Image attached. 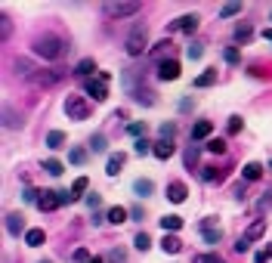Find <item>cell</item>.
<instances>
[{
    "instance_id": "cell-55",
    "label": "cell",
    "mask_w": 272,
    "mask_h": 263,
    "mask_svg": "<svg viewBox=\"0 0 272 263\" xmlns=\"http://www.w3.org/2000/svg\"><path fill=\"white\" fill-rule=\"evenodd\" d=\"M41 263H53V260H41Z\"/></svg>"
},
{
    "instance_id": "cell-23",
    "label": "cell",
    "mask_w": 272,
    "mask_h": 263,
    "mask_svg": "<svg viewBox=\"0 0 272 263\" xmlns=\"http://www.w3.org/2000/svg\"><path fill=\"white\" fill-rule=\"evenodd\" d=\"M158 223L164 226V232H176L179 226H183V217H176V214H164V217H161Z\"/></svg>"
},
{
    "instance_id": "cell-42",
    "label": "cell",
    "mask_w": 272,
    "mask_h": 263,
    "mask_svg": "<svg viewBox=\"0 0 272 263\" xmlns=\"http://www.w3.org/2000/svg\"><path fill=\"white\" fill-rule=\"evenodd\" d=\"M71 257H75V263H90V260H93V257H90V251H87V248H78V251L71 254Z\"/></svg>"
},
{
    "instance_id": "cell-27",
    "label": "cell",
    "mask_w": 272,
    "mask_h": 263,
    "mask_svg": "<svg viewBox=\"0 0 272 263\" xmlns=\"http://www.w3.org/2000/svg\"><path fill=\"white\" fill-rule=\"evenodd\" d=\"M204 149H207V152H213V155H223V152H226V139H220V136H210L207 143H204Z\"/></svg>"
},
{
    "instance_id": "cell-31",
    "label": "cell",
    "mask_w": 272,
    "mask_h": 263,
    "mask_svg": "<svg viewBox=\"0 0 272 263\" xmlns=\"http://www.w3.org/2000/svg\"><path fill=\"white\" fill-rule=\"evenodd\" d=\"M68 161H71V164H78V167H81V164L87 161V149H81V146H75V149H71V152H68Z\"/></svg>"
},
{
    "instance_id": "cell-16",
    "label": "cell",
    "mask_w": 272,
    "mask_h": 263,
    "mask_svg": "<svg viewBox=\"0 0 272 263\" xmlns=\"http://www.w3.org/2000/svg\"><path fill=\"white\" fill-rule=\"evenodd\" d=\"M124 161H127V155H124V152L112 155V158H108V164H105V173H108V177H118L121 167H124Z\"/></svg>"
},
{
    "instance_id": "cell-8",
    "label": "cell",
    "mask_w": 272,
    "mask_h": 263,
    "mask_svg": "<svg viewBox=\"0 0 272 263\" xmlns=\"http://www.w3.org/2000/svg\"><path fill=\"white\" fill-rule=\"evenodd\" d=\"M201 232H204V241H207V244H220V238H223V229H220V226H213V217H204V220H201Z\"/></svg>"
},
{
    "instance_id": "cell-36",
    "label": "cell",
    "mask_w": 272,
    "mask_h": 263,
    "mask_svg": "<svg viewBox=\"0 0 272 263\" xmlns=\"http://www.w3.org/2000/svg\"><path fill=\"white\" fill-rule=\"evenodd\" d=\"M186 56H189L192 62L201 59V56H204V47H201V44H189V47H186Z\"/></svg>"
},
{
    "instance_id": "cell-43",
    "label": "cell",
    "mask_w": 272,
    "mask_h": 263,
    "mask_svg": "<svg viewBox=\"0 0 272 263\" xmlns=\"http://www.w3.org/2000/svg\"><path fill=\"white\" fill-rule=\"evenodd\" d=\"M241 124H244V121H241L238 115H232V118H229V133H238V130H241Z\"/></svg>"
},
{
    "instance_id": "cell-5",
    "label": "cell",
    "mask_w": 272,
    "mask_h": 263,
    "mask_svg": "<svg viewBox=\"0 0 272 263\" xmlns=\"http://www.w3.org/2000/svg\"><path fill=\"white\" fill-rule=\"evenodd\" d=\"M195 28H198V16H195V13H186V16H179V19H173V22L167 25V31H170V34H176V31L192 34Z\"/></svg>"
},
{
    "instance_id": "cell-17",
    "label": "cell",
    "mask_w": 272,
    "mask_h": 263,
    "mask_svg": "<svg viewBox=\"0 0 272 263\" xmlns=\"http://www.w3.org/2000/svg\"><path fill=\"white\" fill-rule=\"evenodd\" d=\"M161 251H164V254H179V251H183V241H179L176 235L164 232V238H161Z\"/></svg>"
},
{
    "instance_id": "cell-3",
    "label": "cell",
    "mask_w": 272,
    "mask_h": 263,
    "mask_svg": "<svg viewBox=\"0 0 272 263\" xmlns=\"http://www.w3.org/2000/svg\"><path fill=\"white\" fill-rule=\"evenodd\" d=\"M146 41H149V28H146V25H136L130 34H127V41H124L127 56H142V50H146Z\"/></svg>"
},
{
    "instance_id": "cell-38",
    "label": "cell",
    "mask_w": 272,
    "mask_h": 263,
    "mask_svg": "<svg viewBox=\"0 0 272 263\" xmlns=\"http://www.w3.org/2000/svg\"><path fill=\"white\" fill-rule=\"evenodd\" d=\"M133 244H136V251H149V248H152V238H149L146 232H139V235L133 238Z\"/></svg>"
},
{
    "instance_id": "cell-21",
    "label": "cell",
    "mask_w": 272,
    "mask_h": 263,
    "mask_svg": "<svg viewBox=\"0 0 272 263\" xmlns=\"http://www.w3.org/2000/svg\"><path fill=\"white\" fill-rule=\"evenodd\" d=\"M96 72V62H93V56H87V59H81L78 65H75V75H81V78H87L90 81V75Z\"/></svg>"
},
{
    "instance_id": "cell-9",
    "label": "cell",
    "mask_w": 272,
    "mask_h": 263,
    "mask_svg": "<svg viewBox=\"0 0 272 263\" xmlns=\"http://www.w3.org/2000/svg\"><path fill=\"white\" fill-rule=\"evenodd\" d=\"M158 78H161V81H176V78H179V62H176V59H161Z\"/></svg>"
},
{
    "instance_id": "cell-53",
    "label": "cell",
    "mask_w": 272,
    "mask_h": 263,
    "mask_svg": "<svg viewBox=\"0 0 272 263\" xmlns=\"http://www.w3.org/2000/svg\"><path fill=\"white\" fill-rule=\"evenodd\" d=\"M263 38H266V41H272V28H266V31H263Z\"/></svg>"
},
{
    "instance_id": "cell-45",
    "label": "cell",
    "mask_w": 272,
    "mask_h": 263,
    "mask_svg": "<svg viewBox=\"0 0 272 263\" xmlns=\"http://www.w3.org/2000/svg\"><path fill=\"white\" fill-rule=\"evenodd\" d=\"M266 260H272V248H266V251H257V257H253V263H266Z\"/></svg>"
},
{
    "instance_id": "cell-34",
    "label": "cell",
    "mask_w": 272,
    "mask_h": 263,
    "mask_svg": "<svg viewBox=\"0 0 272 263\" xmlns=\"http://www.w3.org/2000/svg\"><path fill=\"white\" fill-rule=\"evenodd\" d=\"M133 152H136V155H149V152H155V143H149V139H146V136H142V139H136V146H133Z\"/></svg>"
},
{
    "instance_id": "cell-52",
    "label": "cell",
    "mask_w": 272,
    "mask_h": 263,
    "mask_svg": "<svg viewBox=\"0 0 272 263\" xmlns=\"http://www.w3.org/2000/svg\"><path fill=\"white\" fill-rule=\"evenodd\" d=\"M0 28H4V41L10 38V19H7V16H4V25H0Z\"/></svg>"
},
{
    "instance_id": "cell-54",
    "label": "cell",
    "mask_w": 272,
    "mask_h": 263,
    "mask_svg": "<svg viewBox=\"0 0 272 263\" xmlns=\"http://www.w3.org/2000/svg\"><path fill=\"white\" fill-rule=\"evenodd\" d=\"M90 263H105V260H102V257H93V260H90Z\"/></svg>"
},
{
    "instance_id": "cell-28",
    "label": "cell",
    "mask_w": 272,
    "mask_h": 263,
    "mask_svg": "<svg viewBox=\"0 0 272 263\" xmlns=\"http://www.w3.org/2000/svg\"><path fill=\"white\" fill-rule=\"evenodd\" d=\"M223 177H226V173L216 170V167H201V180H204V183H220Z\"/></svg>"
},
{
    "instance_id": "cell-41",
    "label": "cell",
    "mask_w": 272,
    "mask_h": 263,
    "mask_svg": "<svg viewBox=\"0 0 272 263\" xmlns=\"http://www.w3.org/2000/svg\"><path fill=\"white\" fill-rule=\"evenodd\" d=\"M173 133H176V124L173 121H164L161 124V139H173Z\"/></svg>"
},
{
    "instance_id": "cell-2",
    "label": "cell",
    "mask_w": 272,
    "mask_h": 263,
    "mask_svg": "<svg viewBox=\"0 0 272 263\" xmlns=\"http://www.w3.org/2000/svg\"><path fill=\"white\" fill-rule=\"evenodd\" d=\"M90 112H93V105H90L84 96H78V93H68L65 96V115H68V121H87Z\"/></svg>"
},
{
    "instance_id": "cell-57",
    "label": "cell",
    "mask_w": 272,
    "mask_h": 263,
    "mask_svg": "<svg viewBox=\"0 0 272 263\" xmlns=\"http://www.w3.org/2000/svg\"><path fill=\"white\" fill-rule=\"evenodd\" d=\"M269 19H272V16H269Z\"/></svg>"
},
{
    "instance_id": "cell-7",
    "label": "cell",
    "mask_w": 272,
    "mask_h": 263,
    "mask_svg": "<svg viewBox=\"0 0 272 263\" xmlns=\"http://www.w3.org/2000/svg\"><path fill=\"white\" fill-rule=\"evenodd\" d=\"M139 4H105V16L112 19H124V16H136Z\"/></svg>"
},
{
    "instance_id": "cell-15",
    "label": "cell",
    "mask_w": 272,
    "mask_h": 263,
    "mask_svg": "<svg viewBox=\"0 0 272 263\" xmlns=\"http://www.w3.org/2000/svg\"><path fill=\"white\" fill-rule=\"evenodd\" d=\"M263 232H266V220H253V223L247 226V229H244V235H241V238H244V241H257Z\"/></svg>"
},
{
    "instance_id": "cell-4",
    "label": "cell",
    "mask_w": 272,
    "mask_h": 263,
    "mask_svg": "<svg viewBox=\"0 0 272 263\" xmlns=\"http://www.w3.org/2000/svg\"><path fill=\"white\" fill-rule=\"evenodd\" d=\"M65 78H68L65 68H50V72H38V75L31 78V84H34V87H56V84L65 81Z\"/></svg>"
},
{
    "instance_id": "cell-14",
    "label": "cell",
    "mask_w": 272,
    "mask_h": 263,
    "mask_svg": "<svg viewBox=\"0 0 272 263\" xmlns=\"http://www.w3.org/2000/svg\"><path fill=\"white\" fill-rule=\"evenodd\" d=\"M263 164H257V161H250V164H244L241 167V177H244V183H253V180H260L263 177Z\"/></svg>"
},
{
    "instance_id": "cell-1",
    "label": "cell",
    "mask_w": 272,
    "mask_h": 263,
    "mask_svg": "<svg viewBox=\"0 0 272 263\" xmlns=\"http://www.w3.org/2000/svg\"><path fill=\"white\" fill-rule=\"evenodd\" d=\"M31 47H34V53H38L41 59H50V62L62 59L65 53H68V44L59 38V34H38Z\"/></svg>"
},
{
    "instance_id": "cell-40",
    "label": "cell",
    "mask_w": 272,
    "mask_h": 263,
    "mask_svg": "<svg viewBox=\"0 0 272 263\" xmlns=\"http://www.w3.org/2000/svg\"><path fill=\"white\" fill-rule=\"evenodd\" d=\"M127 133H130V136H136V139H142V136H146V124H139V121H133V124L127 127Z\"/></svg>"
},
{
    "instance_id": "cell-48",
    "label": "cell",
    "mask_w": 272,
    "mask_h": 263,
    "mask_svg": "<svg viewBox=\"0 0 272 263\" xmlns=\"http://www.w3.org/2000/svg\"><path fill=\"white\" fill-rule=\"evenodd\" d=\"M105 263H124V251H112Z\"/></svg>"
},
{
    "instance_id": "cell-47",
    "label": "cell",
    "mask_w": 272,
    "mask_h": 263,
    "mask_svg": "<svg viewBox=\"0 0 272 263\" xmlns=\"http://www.w3.org/2000/svg\"><path fill=\"white\" fill-rule=\"evenodd\" d=\"M99 204H102V198H99V195H87V207H90V210H96Z\"/></svg>"
},
{
    "instance_id": "cell-30",
    "label": "cell",
    "mask_w": 272,
    "mask_h": 263,
    "mask_svg": "<svg viewBox=\"0 0 272 263\" xmlns=\"http://www.w3.org/2000/svg\"><path fill=\"white\" fill-rule=\"evenodd\" d=\"M44 170L50 173V177H59L65 167H62V161H56V158H47V161H44Z\"/></svg>"
},
{
    "instance_id": "cell-22",
    "label": "cell",
    "mask_w": 272,
    "mask_h": 263,
    "mask_svg": "<svg viewBox=\"0 0 272 263\" xmlns=\"http://www.w3.org/2000/svg\"><path fill=\"white\" fill-rule=\"evenodd\" d=\"M90 189V180L87 177H78L75 183H71V189H68V195H71V201H78L81 195H84V192Z\"/></svg>"
},
{
    "instance_id": "cell-44",
    "label": "cell",
    "mask_w": 272,
    "mask_h": 263,
    "mask_svg": "<svg viewBox=\"0 0 272 263\" xmlns=\"http://www.w3.org/2000/svg\"><path fill=\"white\" fill-rule=\"evenodd\" d=\"M170 50V41H161V44H155V50H152V56H164V53Z\"/></svg>"
},
{
    "instance_id": "cell-26",
    "label": "cell",
    "mask_w": 272,
    "mask_h": 263,
    "mask_svg": "<svg viewBox=\"0 0 272 263\" xmlns=\"http://www.w3.org/2000/svg\"><path fill=\"white\" fill-rule=\"evenodd\" d=\"M47 146H50V149H62V146H65V133H62V130H50V133H47Z\"/></svg>"
},
{
    "instance_id": "cell-51",
    "label": "cell",
    "mask_w": 272,
    "mask_h": 263,
    "mask_svg": "<svg viewBox=\"0 0 272 263\" xmlns=\"http://www.w3.org/2000/svg\"><path fill=\"white\" fill-rule=\"evenodd\" d=\"M235 198H238V201L244 198V183H238V186H235Z\"/></svg>"
},
{
    "instance_id": "cell-37",
    "label": "cell",
    "mask_w": 272,
    "mask_h": 263,
    "mask_svg": "<svg viewBox=\"0 0 272 263\" xmlns=\"http://www.w3.org/2000/svg\"><path fill=\"white\" fill-rule=\"evenodd\" d=\"M223 59H226L229 65H238V59H241V56H238V47H226V50H223Z\"/></svg>"
},
{
    "instance_id": "cell-24",
    "label": "cell",
    "mask_w": 272,
    "mask_h": 263,
    "mask_svg": "<svg viewBox=\"0 0 272 263\" xmlns=\"http://www.w3.org/2000/svg\"><path fill=\"white\" fill-rule=\"evenodd\" d=\"M44 241H47L44 229H28V232H25V244H28V248H41Z\"/></svg>"
},
{
    "instance_id": "cell-46",
    "label": "cell",
    "mask_w": 272,
    "mask_h": 263,
    "mask_svg": "<svg viewBox=\"0 0 272 263\" xmlns=\"http://www.w3.org/2000/svg\"><path fill=\"white\" fill-rule=\"evenodd\" d=\"M235 251H238V254H244V251H250V241H244V238L238 235V241H235Z\"/></svg>"
},
{
    "instance_id": "cell-35",
    "label": "cell",
    "mask_w": 272,
    "mask_h": 263,
    "mask_svg": "<svg viewBox=\"0 0 272 263\" xmlns=\"http://www.w3.org/2000/svg\"><path fill=\"white\" fill-rule=\"evenodd\" d=\"M192 263H226V260H223L220 254H195Z\"/></svg>"
},
{
    "instance_id": "cell-32",
    "label": "cell",
    "mask_w": 272,
    "mask_h": 263,
    "mask_svg": "<svg viewBox=\"0 0 272 263\" xmlns=\"http://www.w3.org/2000/svg\"><path fill=\"white\" fill-rule=\"evenodd\" d=\"M250 34H253V28L247 25V22H241V25H235V41H250Z\"/></svg>"
},
{
    "instance_id": "cell-18",
    "label": "cell",
    "mask_w": 272,
    "mask_h": 263,
    "mask_svg": "<svg viewBox=\"0 0 272 263\" xmlns=\"http://www.w3.org/2000/svg\"><path fill=\"white\" fill-rule=\"evenodd\" d=\"M127 217H130V210H127V207H121V204H115V207L105 214V220H108V223H115V226L127 223Z\"/></svg>"
},
{
    "instance_id": "cell-39",
    "label": "cell",
    "mask_w": 272,
    "mask_h": 263,
    "mask_svg": "<svg viewBox=\"0 0 272 263\" xmlns=\"http://www.w3.org/2000/svg\"><path fill=\"white\" fill-rule=\"evenodd\" d=\"M238 13H241V4H226V7L220 10L223 19H232V16H238Z\"/></svg>"
},
{
    "instance_id": "cell-10",
    "label": "cell",
    "mask_w": 272,
    "mask_h": 263,
    "mask_svg": "<svg viewBox=\"0 0 272 263\" xmlns=\"http://www.w3.org/2000/svg\"><path fill=\"white\" fill-rule=\"evenodd\" d=\"M173 152H176V146H173V139H158L155 143V158L158 161H167V158H173Z\"/></svg>"
},
{
    "instance_id": "cell-11",
    "label": "cell",
    "mask_w": 272,
    "mask_h": 263,
    "mask_svg": "<svg viewBox=\"0 0 272 263\" xmlns=\"http://www.w3.org/2000/svg\"><path fill=\"white\" fill-rule=\"evenodd\" d=\"M38 207L41 210H56V207H62V198H59V192H41V201H38Z\"/></svg>"
},
{
    "instance_id": "cell-20",
    "label": "cell",
    "mask_w": 272,
    "mask_h": 263,
    "mask_svg": "<svg viewBox=\"0 0 272 263\" xmlns=\"http://www.w3.org/2000/svg\"><path fill=\"white\" fill-rule=\"evenodd\" d=\"M213 84H216V68H207V72L195 78V90H204V87H213Z\"/></svg>"
},
{
    "instance_id": "cell-50",
    "label": "cell",
    "mask_w": 272,
    "mask_h": 263,
    "mask_svg": "<svg viewBox=\"0 0 272 263\" xmlns=\"http://www.w3.org/2000/svg\"><path fill=\"white\" fill-rule=\"evenodd\" d=\"M130 217H133V220H142V207H139V204L130 207Z\"/></svg>"
},
{
    "instance_id": "cell-13",
    "label": "cell",
    "mask_w": 272,
    "mask_h": 263,
    "mask_svg": "<svg viewBox=\"0 0 272 263\" xmlns=\"http://www.w3.org/2000/svg\"><path fill=\"white\" fill-rule=\"evenodd\" d=\"M186 195H189L186 183H179V180H176V183H170V186H167V198H170L173 204H183V201H186Z\"/></svg>"
},
{
    "instance_id": "cell-6",
    "label": "cell",
    "mask_w": 272,
    "mask_h": 263,
    "mask_svg": "<svg viewBox=\"0 0 272 263\" xmlns=\"http://www.w3.org/2000/svg\"><path fill=\"white\" fill-rule=\"evenodd\" d=\"M84 90H87V96H93V102H105L108 99V84L102 78H90L84 84Z\"/></svg>"
},
{
    "instance_id": "cell-19",
    "label": "cell",
    "mask_w": 272,
    "mask_h": 263,
    "mask_svg": "<svg viewBox=\"0 0 272 263\" xmlns=\"http://www.w3.org/2000/svg\"><path fill=\"white\" fill-rule=\"evenodd\" d=\"M213 133V124L210 121H198V124L192 127V143H198V139H207Z\"/></svg>"
},
{
    "instance_id": "cell-33",
    "label": "cell",
    "mask_w": 272,
    "mask_h": 263,
    "mask_svg": "<svg viewBox=\"0 0 272 263\" xmlns=\"http://www.w3.org/2000/svg\"><path fill=\"white\" fill-rule=\"evenodd\" d=\"M90 149H93V152H105L108 149V139L102 133H93V136H90Z\"/></svg>"
},
{
    "instance_id": "cell-49",
    "label": "cell",
    "mask_w": 272,
    "mask_h": 263,
    "mask_svg": "<svg viewBox=\"0 0 272 263\" xmlns=\"http://www.w3.org/2000/svg\"><path fill=\"white\" fill-rule=\"evenodd\" d=\"M192 105H195V99H189V96H186V99H179V112H189Z\"/></svg>"
},
{
    "instance_id": "cell-25",
    "label": "cell",
    "mask_w": 272,
    "mask_h": 263,
    "mask_svg": "<svg viewBox=\"0 0 272 263\" xmlns=\"http://www.w3.org/2000/svg\"><path fill=\"white\" fill-rule=\"evenodd\" d=\"M133 192H136L139 198H146V195H152V192H155V183L142 177V180H136V183H133Z\"/></svg>"
},
{
    "instance_id": "cell-12",
    "label": "cell",
    "mask_w": 272,
    "mask_h": 263,
    "mask_svg": "<svg viewBox=\"0 0 272 263\" xmlns=\"http://www.w3.org/2000/svg\"><path fill=\"white\" fill-rule=\"evenodd\" d=\"M7 232L10 235H25V217L22 214H7Z\"/></svg>"
},
{
    "instance_id": "cell-56",
    "label": "cell",
    "mask_w": 272,
    "mask_h": 263,
    "mask_svg": "<svg viewBox=\"0 0 272 263\" xmlns=\"http://www.w3.org/2000/svg\"><path fill=\"white\" fill-rule=\"evenodd\" d=\"M269 170H272V161H269Z\"/></svg>"
},
{
    "instance_id": "cell-29",
    "label": "cell",
    "mask_w": 272,
    "mask_h": 263,
    "mask_svg": "<svg viewBox=\"0 0 272 263\" xmlns=\"http://www.w3.org/2000/svg\"><path fill=\"white\" fill-rule=\"evenodd\" d=\"M201 149H204V146H189V149H186V155H183L186 167H195V164H198V155H201Z\"/></svg>"
}]
</instances>
